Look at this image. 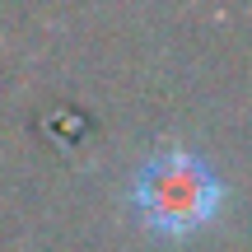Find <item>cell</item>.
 Segmentation results:
<instances>
[{"label": "cell", "instance_id": "cell-1", "mask_svg": "<svg viewBox=\"0 0 252 252\" xmlns=\"http://www.w3.org/2000/svg\"><path fill=\"white\" fill-rule=\"evenodd\" d=\"M135 210H140L145 224L168 229V234H182V229H196L215 215L220 206V178L187 150L159 154L140 168L131 187Z\"/></svg>", "mask_w": 252, "mask_h": 252}]
</instances>
